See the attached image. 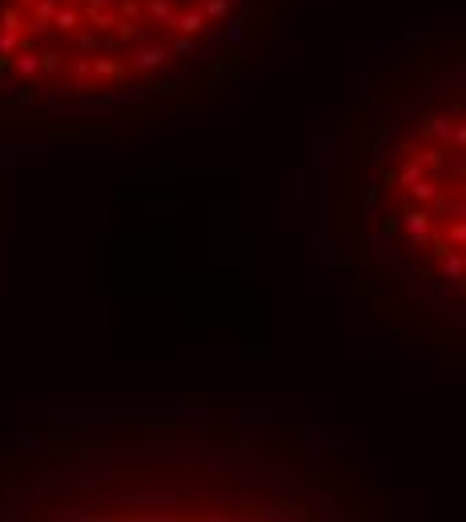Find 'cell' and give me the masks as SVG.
Listing matches in <instances>:
<instances>
[{
    "mask_svg": "<svg viewBox=\"0 0 466 522\" xmlns=\"http://www.w3.org/2000/svg\"><path fill=\"white\" fill-rule=\"evenodd\" d=\"M374 217L390 274L426 306L458 313L462 294V93H422L386 133Z\"/></svg>",
    "mask_w": 466,
    "mask_h": 522,
    "instance_id": "obj_2",
    "label": "cell"
},
{
    "mask_svg": "<svg viewBox=\"0 0 466 522\" xmlns=\"http://www.w3.org/2000/svg\"><path fill=\"white\" fill-rule=\"evenodd\" d=\"M250 0H0L4 93L64 112L125 109L226 57Z\"/></svg>",
    "mask_w": 466,
    "mask_h": 522,
    "instance_id": "obj_1",
    "label": "cell"
}]
</instances>
